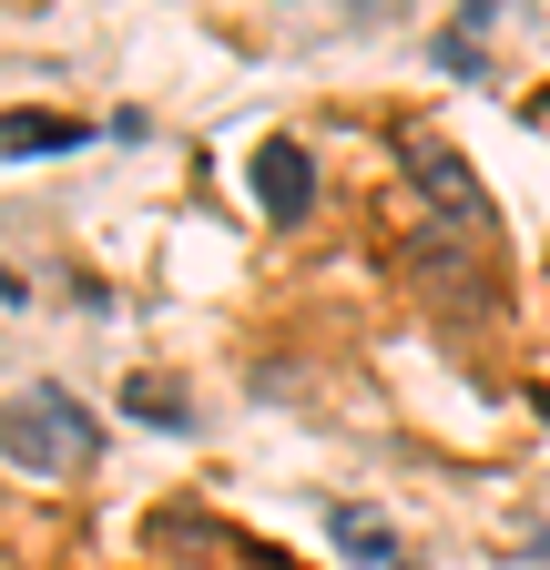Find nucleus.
<instances>
[{
  "label": "nucleus",
  "mask_w": 550,
  "mask_h": 570,
  "mask_svg": "<svg viewBox=\"0 0 550 570\" xmlns=\"http://www.w3.org/2000/svg\"><path fill=\"white\" fill-rule=\"evenodd\" d=\"M0 459L11 469H92L102 459V417H82L72 387H21L11 407H0Z\"/></svg>",
  "instance_id": "f257e3e1"
},
{
  "label": "nucleus",
  "mask_w": 550,
  "mask_h": 570,
  "mask_svg": "<svg viewBox=\"0 0 550 570\" xmlns=\"http://www.w3.org/2000/svg\"><path fill=\"white\" fill-rule=\"evenodd\" d=\"M255 204H265V225H296V214L316 204V154H306V142L275 132L265 154H255Z\"/></svg>",
  "instance_id": "f03ea898"
},
{
  "label": "nucleus",
  "mask_w": 550,
  "mask_h": 570,
  "mask_svg": "<svg viewBox=\"0 0 550 570\" xmlns=\"http://www.w3.org/2000/svg\"><path fill=\"white\" fill-rule=\"evenodd\" d=\"M326 530H336V550H347V560H367V570H397V540H387L367 510H347V499H336V510H326Z\"/></svg>",
  "instance_id": "7ed1b4c3"
},
{
  "label": "nucleus",
  "mask_w": 550,
  "mask_h": 570,
  "mask_svg": "<svg viewBox=\"0 0 550 570\" xmlns=\"http://www.w3.org/2000/svg\"><path fill=\"white\" fill-rule=\"evenodd\" d=\"M407 154H419L429 194H439L449 214H469V225H479V184H469V164H459V154H439V142H407Z\"/></svg>",
  "instance_id": "20e7f679"
},
{
  "label": "nucleus",
  "mask_w": 550,
  "mask_h": 570,
  "mask_svg": "<svg viewBox=\"0 0 550 570\" xmlns=\"http://www.w3.org/2000/svg\"><path fill=\"white\" fill-rule=\"evenodd\" d=\"M41 142H51V154H72L82 122H61V112H11V122H0V154H41Z\"/></svg>",
  "instance_id": "39448f33"
},
{
  "label": "nucleus",
  "mask_w": 550,
  "mask_h": 570,
  "mask_svg": "<svg viewBox=\"0 0 550 570\" xmlns=\"http://www.w3.org/2000/svg\"><path fill=\"white\" fill-rule=\"evenodd\" d=\"M122 407H144L154 428H184V397H174L164 377H132V387H122Z\"/></svg>",
  "instance_id": "423d86ee"
}]
</instances>
